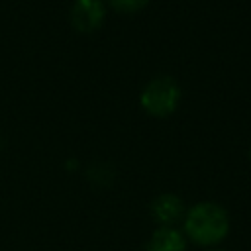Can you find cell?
<instances>
[{
  "label": "cell",
  "instance_id": "1",
  "mask_svg": "<svg viewBox=\"0 0 251 251\" xmlns=\"http://www.w3.org/2000/svg\"><path fill=\"white\" fill-rule=\"evenodd\" d=\"M184 231L198 245H216L229 231V218L226 210L214 202H200L184 216Z\"/></svg>",
  "mask_w": 251,
  "mask_h": 251
},
{
  "label": "cell",
  "instance_id": "2",
  "mask_svg": "<svg viewBox=\"0 0 251 251\" xmlns=\"http://www.w3.org/2000/svg\"><path fill=\"white\" fill-rule=\"evenodd\" d=\"M180 98V88L175 78L171 76H155L149 80L141 92V104L147 112L165 116L171 114Z\"/></svg>",
  "mask_w": 251,
  "mask_h": 251
},
{
  "label": "cell",
  "instance_id": "3",
  "mask_svg": "<svg viewBox=\"0 0 251 251\" xmlns=\"http://www.w3.org/2000/svg\"><path fill=\"white\" fill-rule=\"evenodd\" d=\"M104 20V4L100 0H76L71 8V22L80 31L96 29Z\"/></svg>",
  "mask_w": 251,
  "mask_h": 251
},
{
  "label": "cell",
  "instance_id": "4",
  "mask_svg": "<svg viewBox=\"0 0 251 251\" xmlns=\"http://www.w3.org/2000/svg\"><path fill=\"white\" fill-rule=\"evenodd\" d=\"M151 214L161 227H171L182 216V200L176 194H161L153 200Z\"/></svg>",
  "mask_w": 251,
  "mask_h": 251
},
{
  "label": "cell",
  "instance_id": "5",
  "mask_svg": "<svg viewBox=\"0 0 251 251\" xmlns=\"http://www.w3.org/2000/svg\"><path fill=\"white\" fill-rule=\"evenodd\" d=\"M147 251H186V243L180 231L175 227H159L151 235Z\"/></svg>",
  "mask_w": 251,
  "mask_h": 251
},
{
  "label": "cell",
  "instance_id": "6",
  "mask_svg": "<svg viewBox=\"0 0 251 251\" xmlns=\"http://www.w3.org/2000/svg\"><path fill=\"white\" fill-rule=\"evenodd\" d=\"M110 4L122 12H135V10L143 8L147 4V0H110Z\"/></svg>",
  "mask_w": 251,
  "mask_h": 251
},
{
  "label": "cell",
  "instance_id": "7",
  "mask_svg": "<svg viewBox=\"0 0 251 251\" xmlns=\"http://www.w3.org/2000/svg\"><path fill=\"white\" fill-rule=\"evenodd\" d=\"M212 251H218V249H212Z\"/></svg>",
  "mask_w": 251,
  "mask_h": 251
}]
</instances>
